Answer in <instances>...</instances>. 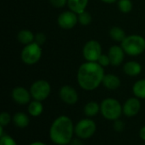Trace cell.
I'll use <instances>...</instances> for the list:
<instances>
[{"instance_id":"1","label":"cell","mask_w":145,"mask_h":145,"mask_svg":"<svg viewBox=\"0 0 145 145\" xmlns=\"http://www.w3.org/2000/svg\"><path fill=\"white\" fill-rule=\"evenodd\" d=\"M104 76V68L98 62L87 61L80 65L76 78L78 85L83 90L93 91L101 85Z\"/></svg>"},{"instance_id":"2","label":"cell","mask_w":145,"mask_h":145,"mask_svg":"<svg viewBox=\"0 0 145 145\" xmlns=\"http://www.w3.org/2000/svg\"><path fill=\"white\" fill-rule=\"evenodd\" d=\"M75 134V126L72 120L66 116L57 117L52 123L49 129V138L57 145L69 144Z\"/></svg>"},{"instance_id":"3","label":"cell","mask_w":145,"mask_h":145,"mask_svg":"<svg viewBox=\"0 0 145 145\" xmlns=\"http://www.w3.org/2000/svg\"><path fill=\"white\" fill-rule=\"evenodd\" d=\"M100 113L108 121H115L120 119L123 113L121 103L113 98L105 99L100 104Z\"/></svg>"},{"instance_id":"4","label":"cell","mask_w":145,"mask_h":145,"mask_svg":"<svg viewBox=\"0 0 145 145\" xmlns=\"http://www.w3.org/2000/svg\"><path fill=\"white\" fill-rule=\"evenodd\" d=\"M121 46L127 54L138 56L145 51V38L137 34L130 35L121 42Z\"/></svg>"},{"instance_id":"5","label":"cell","mask_w":145,"mask_h":145,"mask_svg":"<svg viewBox=\"0 0 145 145\" xmlns=\"http://www.w3.org/2000/svg\"><path fill=\"white\" fill-rule=\"evenodd\" d=\"M42 48L41 46L35 42L25 45L20 54V58L23 63L28 65H32L37 64L42 57Z\"/></svg>"},{"instance_id":"6","label":"cell","mask_w":145,"mask_h":145,"mask_svg":"<svg viewBox=\"0 0 145 145\" xmlns=\"http://www.w3.org/2000/svg\"><path fill=\"white\" fill-rule=\"evenodd\" d=\"M97 129L96 123L92 119H82L75 126V134L80 139H88L94 135Z\"/></svg>"},{"instance_id":"7","label":"cell","mask_w":145,"mask_h":145,"mask_svg":"<svg viewBox=\"0 0 145 145\" xmlns=\"http://www.w3.org/2000/svg\"><path fill=\"white\" fill-rule=\"evenodd\" d=\"M30 93L34 100L42 102L49 96L51 93V86L46 80H37L31 84Z\"/></svg>"},{"instance_id":"8","label":"cell","mask_w":145,"mask_h":145,"mask_svg":"<svg viewBox=\"0 0 145 145\" xmlns=\"http://www.w3.org/2000/svg\"><path fill=\"white\" fill-rule=\"evenodd\" d=\"M84 59L89 62H97L102 54L101 44L96 40H90L86 42L82 48Z\"/></svg>"},{"instance_id":"9","label":"cell","mask_w":145,"mask_h":145,"mask_svg":"<svg viewBox=\"0 0 145 145\" xmlns=\"http://www.w3.org/2000/svg\"><path fill=\"white\" fill-rule=\"evenodd\" d=\"M58 25L59 27L65 30H70L76 26V25L78 23V16L77 14L75 12L69 10V11H64L61 13L57 20Z\"/></svg>"},{"instance_id":"10","label":"cell","mask_w":145,"mask_h":145,"mask_svg":"<svg viewBox=\"0 0 145 145\" xmlns=\"http://www.w3.org/2000/svg\"><path fill=\"white\" fill-rule=\"evenodd\" d=\"M59 95L60 99L66 105H72L78 101V93L76 90L70 85L63 86L59 89Z\"/></svg>"},{"instance_id":"11","label":"cell","mask_w":145,"mask_h":145,"mask_svg":"<svg viewBox=\"0 0 145 145\" xmlns=\"http://www.w3.org/2000/svg\"><path fill=\"white\" fill-rule=\"evenodd\" d=\"M12 99L18 105H25L31 102V95L30 91L23 87H16L12 90L11 93Z\"/></svg>"},{"instance_id":"12","label":"cell","mask_w":145,"mask_h":145,"mask_svg":"<svg viewBox=\"0 0 145 145\" xmlns=\"http://www.w3.org/2000/svg\"><path fill=\"white\" fill-rule=\"evenodd\" d=\"M141 109L140 100L137 97L128 99L122 106L123 114L127 117H133L138 114Z\"/></svg>"},{"instance_id":"13","label":"cell","mask_w":145,"mask_h":145,"mask_svg":"<svg viewBox=\"0 0 145 145\" xmlns=\"http://www.w3.org/2000/svg\"><path fill=\"white\" fill-rule=\"evenodd\" d=\"M125 54L126 53L121 48V46H118V45L111 46L108 52V55L110 59V65L114 66L120 65L124 60Z\"/></svg>"},{"instance_id":"14","label":"cell","mask_w":145,"mask_h":145,"mask_svg":"<svg viewBox=\"0 0 145 145\" xmlns=\"http://www.w3.org/2000/svg\"><path fill=\"white\" fill-rule=\"evenodd\" d=\"M102 84L109 90H116L121 86V80L114 74H107L105 75Z\"/></svg>"},{"instance_id":"15","label":"cell","mask_w":145,"mask_h":145,"mask_svg":"<svg viewBox=\"0 0 145 145\" xmlns=\"http://www.w3.org/2000/svg\"><path fill=\"white\" fill-rule=\"evenodd\" d=\"M123 71L126 75L129 76H138L142 71L141 65L137 61H128L123 65Z\"/></svg>"},{"instance_id":"16","label":"cell","mask_w":145,"mask_h":145,"mask_svg":"<svg viewBox=\"0 0 145 145\" xmlns=\"http://www.w3.org/2000/svg\"><path fill=\"white\" fill-rule=\"evenodd\" d=\"M12 121L14 122V124L15 125V127H19V128H25L28 127L29 123H30V119L29 116L24 113V112H16L13 117H12Z\"/></svg>"},{"instance_id":"17","label":"cell","mask_w":145,"mask_h":145,"mask_svg":"<svg viewBox=\"0 0 145 145\" xmlns=\"http://www.w3.org/2000/svg\"><path fill=\"white\" fill-rule=\"evenodd\" d=\"M88 4V0H68L67 5L70 10L75 12L76 14H80L86 10Z\"/></svg>"},{"instance_id":"18","label":"cell","mask_w":145,"mask_h":145,"mask_svg":"<svg viewBox=\"0 0 145 145\" xmlns=\"http://www.w3.org/2000/svg\"><path fill=\"white\" fill-rule=\"evenodd\" d=\"M34 39H35V35L30 30L24 29L20 31L17 34V40L19 41V42L24 44L25 46L33 42Z\"/></svg>"},{"instance_id":"19","label":"cell","mask_w":145,"mask_h":145,"mask_svg":"<svg viewBox=\"0 0 145 145\" xmlns=\"http://www.w3.org/2000/svg\"><path fill=\"white\" fill-rule=\"evenodd\" d=\"M27 111L30 116H31L33 117H37V116H41V114L42 113L43 105L41 101L33 100L28 104Z\"/></svg>"},{"instance_id":"20","label":"cell","mask_w":145,"mask_h":145,"mask_svg":"<svg viewBox=\"0 0 145 145\" xmlns=\"http://www.w3.org/2000/svg\"><path fill=\"white\" fill-rule=\"evenodd\" d=\"M100 112V105L97 102L91 101L84 106V113L88 117H93Z\"/></svg>"},{"instance_id":"21","label":"cell","mask_w":145,"mask_h":145,"mask_svg":"<svg viewBox=\"0 0 145 145\" xmlns=\"http://www.w3.org/2000/svg\"><path fill=\"white\" fill-rule=\"evenodd\" d=\"M133 93L138 99H145V79L138 80L134 83Z\"/></svg>"},{"instance_id":"22","label":"cell","mask_w":145,"mask_h":145,"mask_svg":"<svg viewBox=\"0 0 145 145\" xmlns=\"http://www.w3.org/2000/svg\"><path fill=\"white\" fill-rule=\"evenodd\" d=\"M110 37H111V39L118 42H121L127 37L125 31L119 26L111 27V29L110 30Z\"/></svg>"},{"instance_id":"23","label":"cell","mask_w":145,"mask_h":145,"mask_svg":"<svg viewBox=\"0 0 145 145\" xmlns=\"http://www.w3.org/2000/svg\"><path fill=\"white\" fill-rule=\"evenodd\" d=\"M118 8L121 13L127 14L133 9V2L131 0H118Z\"/></svg>"},{"instance_id":"24","label":"cell","mask_w":145,"mask_h":145,"mask_svg":"<svg viewBox=\"0 0 145 145\" xmlns=\"http://www.w3.org/2000/svg\"><path fill=\"white\" fill-rule=\"evenodd\" d=\"M77 16H78V23L82 25H84V26L88 25L92 22V20H93L91 14L86 10L78 14Z\"/></svg>"},{"instance_id":"25","label":"cell","mask_w":145,"mask_h":145,"mask_svg":"<svg viewBox=\"0 0 145 145\" xmlns=\"http://www.w3.org/2000/svg\"><path fill=\"white\" fill-rule=\"evenodd\" d=\"M0 145H18L15 140L9 135L4 134L0 137Z\"/></svg>"},{"instance_id":"26","label":"cell","mask_w":145,"mask_h":145,"mask_svg":"<svg viewBox=\"0 0 145 145\" xmlns=\"http://www.w3.org/2000/svg\"><path fill=\"white\" fill-rule=\"evenodd\" d=\"M11 120H12V117L8 112H5V111L2 112L0 115V126L6 127L7 125L9 124Z\"/></svg>"},{"instance_id":"27","label":"cell","mask_w":145,"mask_h":145,"mask_svg":"<svg viewBox=\"0 0 145 145\" xmlns=\"http://www.w3.org/2000/svg\"><path fill=\"white\" fill-rule=\"evenodd\" d=\"M102 67H106L109 65H110V59L109 58L108 54H101L100 57L99 58L98 61H97Z\"/></svg>"},{"instance_id":"28","label":"cell","mask_w":145,"mask_h":145,"mask_svg":"<svg viewBox=\"0 0 145 145\" xmlns=\"http://www.w3.org/2000/svg\"><path fill=\"white\" fill-rule=\"evenodd\" d=\"M46 39H47V37L44 33L42 32H38L35 35V39H34V42L36 43H37L38 45L42 46V44L45 43L46 42Z\"/></svg>"},{"instance_id":"29","label":"cell","mask_w":145,"mask_h":145,"mask_svg":"<svg viewBox=\"0 0 145 145\" xmlns=\"http://www.w3.org/2000/svg\"><path fill=\"white\" fill-rule=\"evenodd\" d=\"M68 0H49L50 4L57 8H63L64 6H65L67 4Z\"/></svg>"},{"instance_id":"30","label":"cell","mask_w":145,"mask_h":145,"mask_svg":"<svg viewBox=\"0 0 145 145\" xmlns=\"http://www.w3.org/2000/svg\"><path fill=\"white\" fill-rule=\"evenodd\" d=\"M113 127H114V130L117 133H121L124 130L125 128V124L123 121H121V120H116L114 121V125H113Z\"/></svg>"},{"instance_id":"31","label":"cell","mask_w":145,"mask_h":145,"mask_svg":"<svg viewBox=\"0 0 145 145\" xmlns=\"http://www.w3.org/2000/svg\"><path fill=\"white\" fill-rule=\"evenodd\" d=\"M139 137L142 140L145 141V126L143 127L139 131Z\"/></svg>"},{"instance_id":"32","label":"cell","mask_w":145,"mask_h":145,"mask_svg":"<svg viewBox=\"0 0 145 145\" xmlns=\"http://www.w3.org/2000/svg\"><path fill=\"white\" fill-rule=\"evenodd\" d=\"M102 1L103 3H114L116 2H117L118 0H100Z\"/></svg>"},{"instance_id":"33","label":"cell","mask_w":145,"mask_h":145,"mask_svg":"<svg viewBox=\"0 0 145 145\" xmlns=\"http://www.w3.org/2000/svg\"><path fill=\"white\" fill-rule=\"evenodd\" d=\"M29 145H47L46 144H44V143H42V142H40V141H37V142H33V143H31V144Z\"/></svg>"}]
</instances>
